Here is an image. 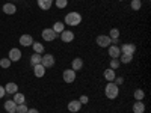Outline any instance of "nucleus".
Instances as JSON below:
<instances>
[{"instance_id": "a878e982", "label": "nucleus", "mask_w": 151, "mask_h": 113, "mask_svg": "<svg viewBox=\"0 0 151 113\" xmlns=\"http://www.w3.org/2000/svg\"><path fill=\"white\" fill-rule=\"evenodd\" d=\"M130 8H132L133 11H139V9L142 8V2H141V0H132Z\"/></svg>"}, {"instance_id": "a211bd4d", "label": "nucleus", "mask_w": 151, "mask_h": 113, "mask_svg": "<svg viewBox=\"0 0 151 113\" xmlns=\"http://www.w3.org/2000/svg\"><path fill=\"white\" fill-rule=\"evenodd\" d=\"M103 75H104V79L107 80V82H113L116 79V74H115V69H106L104 72H103Z\"/></svg>"}, {"instance_id": "2eb2a0df", "label": "nucleus", "mask_w": 151, "mask_h": 113, "mask_svg": "<svg viewBox=\"0 0 151 113\" xmlns=\"http://www.w3.org/2000/svg\"><path fill=\"white\" fill-rule=\"evenodd\" d=\"M3 12L8 15H12V14H15L17 12V6L14 3H5L3 5Z\"/></svg>"}, {"instance_id": "f8f14e48", "label": "nucleus", "mask_w": 151, "mask_h": 113, "mask_svg": "<svg viewBox=\"0 0 151 113\" xmlns=\"http://www.w3.org/2000/svg\"><path fill=\"white\" fill-rule=\"evenodd\" d=\"M119 54H121V50L118 45H109V56L112 59H118Z\"/></svg>"}, {"instance_id": "72a5a7b5", "label": "nucleus", "mask_w": 151, "mask_h": 113, "mask_svg": "<svg viewBox=\"0 0 151 113\" xmlns=\"http://www.w3.org/2000/svg\"><path fill=\"white\" fill-rule=\"evenodd\" d=\"M6 95V92H5V86H0V98H3Z\"/></svg>"}, {"instance_id": "20e7f679", "label": "nucleus", "mask_w": 151, "mask_h": 113, "mask_svg": "<svg viewBox=\"0 0 151 113\" xmlns=\"http://www.w3.org/2000/svg\"><path fill=\"white\" fill-rule=\"evenodd\" d=\"M112 44V39L109 35H100L97 36V45L98 47H109Z\"/></svg>"}, {"instance_id": "39448f33", "label": "nucleus", "mask_w": 151, "mask_h": 113, "mask_svg": "<svg viewBox=\"0 0 151 113\" xmlns=\"http://www.w3.org/2000/svg\"><path fill=\"white\" fill-rule=\"evenodd\" d=\"M42 38L45 41H55L58 38V33L53 30V29H44L42 30Z\"/></svg>"}, {"instance_id": "9b49d317", "label": "nucleus", "mask_w": 151, "mask_h": 113, "mask_svg": "<svg viewBox=\"0 0 151 113\" xmlns=\"http://www.w3.org/2000/svg\"><path fill=\"white\" fill-rule=\"evenodd\" d=\"M60 39L64 41V42H71V41H74V32H71V30H64L60 33Z\"/></svg>"}, {"instance_id": "6e6552de", "label": "nucleus", "mask_w": 151, "mask_h": 113, "mask_svg": "<svg viewBox=\"0 0 151 113\" xmlns=\"http://www.w3.org/2000/svg\"><path fill=\"white\" fill-rule=\"evenodd\" d=\"M11 62H18L21 59V51L18 48H11L9 50V57H8Z\"/></svg>"}, {"instance_id": "4c0bfd02", "label": "nucleus", "mask_w": 151, "mask_h": 113, "mask_svg": "<svg viewBox=\"0 0 151 113\" xmlns=\"http://www.w3.org/2000/svg\"><path fill=\"white\" fill-rule=\"evenodd\" d=\"M119 2H122V0H119Z\"/></svg>"}, {"instance_id": "c9c22d12", "label": "nucleus", "mask_w": 151, "mask_h": 113, "mask_svg": "<svg viewBox=\"0 0 151 113\" xmlns=\"http://www.w3.org/2000/svg\"><path fill=\"white\" fill-rule=\"evenodd\" d=\"M27 113H40V112H38L36 109H29V110H27Z\"/></svg>"}, {"instance_id": "b1692460", "label": "nucleus", "mask_w": 151, "mask_h": 113, "mask_svg": "<svg viewBox=\"0 0 151 113\" xmlns=\"http://www.w3.org/2000/svg\"><path fill=\"white\" fill-rule=\"evenodd\" d=\"M17 109V104L14 103V99H8L5 103V110L6 112H11V110H15Z\"/></svg>"}, {"instance_id": "4be33fe9", "label": "nucleus", "mask_w": 151, "mask_h": 113, "mask_svg": "<svg viewBox=\"0 0 151 113\" xmlns=\"http://www.w3.org/2000/svg\"><path fill=\"white\" fill-rule=\"evenodd\" d=\"M24 101H26V97H24V94H18V92L14 94V103H15V104H23Z\"/></svg>"}, {"instance_id": "f257e3e1", "label": "nucleus", "mask_w": 151, "mask_h": 113, "mask_svg": "<svg viewBox=\"0 0 151 113\" xmlns=\"http://www.w3.org/2000/svg\"><path fill=\"white\" fill-rule=\"evenodd\" d=\"M104 94H106V97H107L109 99H115V98L119 95V87H118V84H115L113 82H109V83L106 84V87H104Z\"/></svg>"}, {"instance_id": "4468645a", "label": "nucleus", "mask_w": 151, "mask_h": 113, "mask_svg": "<svg viewBox=\"0 0 151 113\" xmlns=\"http://www.w3.org/2000/svg\"><path fill=\"white\" fill-rule=\"evenodd\" d=\"M83 68V59L82 57H76L71 64V69L73 71H80Z\"/></svg>"}, {"instance_id": "0eeeda50", "label": "nucleus", "mask_w": 151, "mask_h": 113, "mask_svg": "<svg viewBox=\"0 0 151 113\" xmlns=\"http://www.w3.org/2000/svg\"><path fill=\"white\" fill-rule=\"evenodd\" d=\"M62 77H64V82L65 83H73L76 80V71L73 69H65L64 74H62Z\"/></svg>"}, {"instance_id": "473e14b6", "label": "nucleus", "mask_w": 151, "mask_h": 113, "mask_svg": "<svg viewBox=\"0 0 151 113\" xmlns=\"http://www.w3.org/2000/svg\"><path fill=\"white\" fill-rule=\"evenodd\" d=\"M79 101H80L82 104H86L88 101H89V98H88L86 95H82V97H80V99H79Z\"/></svg>"}, {"instance_id": "f03ea898", "label": "nucleus", "mask_w": 151, "mask_h": 113, "mask_svg": "<svg viewBox=\"0 0 151 113\" xmlns=\"http://www.w3.org/2000/svg\"><path fill=\"white\" fill-rule=\"evenodd\" d=\"M82 21V15L79 12H70V14L65 15V24L68 26H79Z\"/></svg>"}, {"instance_id": "f704fd0d", "label": "nucleus", "mask_w": 151, "mask_h": 113, "mask_svg": "<svg viewBox=\"0 0 151 113\" xmlns=\"http://www.w3.org/2000/svg\"><path fill=\"white\" fill-rule=\"evenodd\" d=\"M122 82H124V79H122V77H118V79H116V82H113V83L119 86V84H122Z\"/></svg>"}, {"instance_id": "412c9836", "label": "nucleus", "mask_w": 151, "mask_h": 113, "mask_svg": "<svg viewBox=\"0 0 151 113\" xmlns=\"http://www.w3.org/2000/svg\"><path fill=\"white\" fill-rule=\"evenodd\" d=\"M41 59H42V56H41V54L33 53V54H32V57H30V64H32V67L40 65V64H41Z\"/></svg>"}, {"instance_id": "c85d7f7f", "label": "nucleus", "mask_w": 151, "mask_h": 113, "mask_svg": "<svg viewBox=\"0 0 151 113\" xmlns=\"http://www.w3.org/2000/svg\"><path fill=\"white\" fill-rule=\"evenodd\" d=\"M27 110H29V109H27V106L24 104V103H23V104H17V109H15L17 113H27Z\"/></svg>"}, {"instance_id": "c756f323", "label": "nucleus", "mask_w": 151, "mask_h": 113, "mask_svg": "<svg viewBox=\"0 0 151 113\" xmlns=\"http://www.w3.org/2000/svg\"><path fill=\"white\" fill-rule=\"evenodd\" d=\"M11 64H12V62H11L8 57H5V59L0 60V67H2V68H9V67H11Z\"/></svg>"}, {"instance_id": "aec40b11", "label": "nucleus", "mask_w": 151, "mask_h": 113, "mask_svg": "<svg viewBox=\"0 0 151 113\" xmlns=\"http://www.w3.org/2000/svg\"><path fill=\"white\" fill-rule=\"evenodd\" d=\"M118 59H119V62H122V64H130V62L133 60V54H127V53H121Z\"/></svg>"}, {"instance_id": "ddd939ff", "label": "nucleus", "mask_w": 151, "mask_h": 113, "mask_svg": "<svg viewBox=\"0 0 151 113\" xmlns=\"http://www.w3.org/2000/svg\"><path fill=\"white\" fill-rule=\"evenodd\" d=\"M5 92H6V94H12V95H14L15 92H18V86H17V83H14V82L6 83V86H5Z\"/></svg>"}, {"instance_id": "e433bc0d", "label": "nucleus", "mask_w": 151, "mask_h": 113, "mask_svg": "<svg viewBox=\"0 0 151 113\" xmlns=\"http://www.w3.org/2000/svg\"><path fill=\"white\" fill-rule=\"evenodd\" d=\"M8 113H17L15 110H11V112H8Z\"/></svg>"}, {"instance_id": "9d476101", "label": "nucleus", "mask_w": 151, "mask_h": 113, "mask_svg": "<svg viewBox=\"0 0 151 113\" xmlns=\"http://www.w3.org/2000/svg\"><path fill=\"white\" fill-rule=\"evenodd\" d=\"M20 44L23 45V47H30L32 44H33V38L30 36V35H21L20 36Z\"/></svg>"}, {"instance_id": "7c9ffc66", "label": "nucleus", "mask_w": 151, "mask_h": 113, "mask_svg": "<svg viewBox=\"0 0 151 113\" xmlns=\"http://www.w3.org/2000/svg\"><path fill=\"white\" fill-rule=\"evenodd\" d=\"M56 8H59V9H64L65 6H67V3H68V0H56Z\"/></svg>"}, {"instance_id": "423d86ee", "label": "nucleus", "mask_w": 151, "mask_h": 113, "mask_svg": "<svg viewBox=\"0 0 151 113\" xmlns=\"http://www.w3.org/2000/svg\"><path fill=\"white\" fill-rule=\"evenodd\" d=\"M68 110H70L71 113L80 112V110H82V103L79 101V99H73V101L68 103Z\"/></svg>"}, {"instance_id": "2f4dec72", "label": "nucleus", "mask_w": 151, "mask_h": 113, "mask_svg": "<svg viewBox=\"0 0 151 113\" xmlns=\"http://www.w3.org/2000/svg\"><path fill=\"white\" fill-rule=\"evenodd\" d=\"M119 67V59H112L110 60V69H118Z\"/></svg>"}, {"instance_id": "5701e85b", "label": "nucleus", "mask_w": 151, "mask_h": 113, "mask_svg": "<svg viewBox=\"0 0 151 113\" xmlns=\"http://www.w3.org/2000/svg\"><path fill=\"white\" fill-rule=\"evenodd\" d=\"M64 27H65V26H64V23H62V21H56V23H55V26H53L52 29H53L56 33H62V32L65 30Z\"/></svg>"}, {"instance_id": "7ed1b4c3", "label": "nucleus", "mask_w": 151, "mask_h": 113, "mask_svg": "<svg viewBox=\"0 0 151 113\" xmlns=\"http://www.w3.org/2000/svg\"><path fill=\"white\" fill-rule=\"evenodd\" d=\"M41 65H42L44 68H52V67L55 65V57H53V54L45 53V54L42 56V59H41Z\"/></svg>"}, {"instance_id": "bb28decb", "label": "nucleus", "mask_w": 151, "mask_h": 113, "mask_svg": "<svg viewBox=\"0 0 151 113\" xmlns=\"http://www.w3.org/2000/svg\"><path fill=\"white\" fill-rule=\"evenodd\" d=\"M109 36H110V39H112V41L118 39V38H119V30H118L116 27H113V29L109 32Z\"/></svg>"}, {"instance_id": "393cba45", "label": "nucleus", "mask_w": 151, "mask_h": 113, "mask_svg": "<svg viewBox=\"0 0 151 113\" xmlns=\"http://www.w3.org/2000/svg\"><path fill=\"white\" fill-rule=\"evenodd\" d=\"M32 47H33V51L38 53V54H41V53L44 51V45H42L41 42H33Z\"/></svg>"}, {"instance_id": "cd10ccee", "label": "nucleus", "mask_w": 151, "mask_h": 113, "mask_svg": "<svg viewBox=\"0 0 151 113\" xmlns=\"http://www.w3.org/2000/svg\"><path fill=\"white\" fill-rule=\"evenodd\" d=\"M133 95H134V98L137 99V101H142V99H144V97H145V92H144L142 89H136Z\"/></svg>"}, {"instance_id": "f3484780", "label": "nucleus", "mask_w": 151, "mask_h": 113, "mask_svg": "<svg viewBox=\"0 0 151 113\" xmlns=\"http://www.w3.org/2000/svg\"><path fill=\"white\" fill-rule=\"evenodd\" d=\"M53 5V0H38V6L42 11H48Z\"/></svg>"}, {"instance_id": "1a4fd4ad", "label": "nucleus", "mask_w": 151, "mask_h": 113, "mask_svg": "<svg viewBox=\"0 0 151 113\" xmlns=\"http://www.w3.org/2000/svg\"><path fill=\"white\" fill-rule=\"evenodd\" d=\"M119 50H121V53L134 54V51H136V45H134V44H122V45L119 47Z\"/></svg>"}, {"instance_id": "6ab92c4d", "label": "nucleus", "mask_w": 151, "mask_h": 113, "mask_svg": "<svg viewBox=\"0 0 151 113\" xmlns=\"http://www.w3.org/2000/svg\"><path fill=\"white\" fill-rule=\"evenodd\" d=\"M145 112V104L142 101H136L133 104V113H144Z\"/></svg>"}, {"instance_id": "dca6fc26", "label": "nucleus", "mask_w": 151, "mask_h": 113, "mask_svg": "<svg viewBox=\"0 0 151 113\" xmlns=\"http://www.w3.org/2000/svg\"><path fill=\"white\" fill-rule=\"evenodd\" d=\"M33 74H35V77H38V79H41V77H44V74H45V68L40 64V65H35L33 67Z\"/></svg>"}]
</instances>
